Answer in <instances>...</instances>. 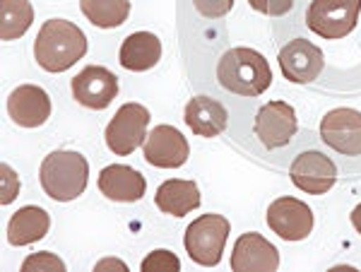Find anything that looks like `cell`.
Listing matches in <instances>:
<instances>
[{
    "instance_id": "9c48e42d",
    "label": "cell",
    "mask_w": 361,
    "mask_h": 272,
    "mask_svg": "<svg viewBox=\"0 0 361 272\" xmlns=\"http://www.w3.org/2000/svg\"><path fill=\"white\" fill-rule=\"evenodd\" d=\"M292 183L308 195H323L335 186L337 166L335 161L323 152H301L296 154L292 166H289Z\"/></svg>"
},
{
    "instance_id": "ba28073f",
    "label": "cell",
    "mask_w": 361,
    "mask_h": 272,
    "mask_svg": "<svg viewBox=\"0 0 361 272\" xmlns=\"http://www.w3.org/2000/svg\"><path fill=\"white\" fill-rule=\"evenodd\" d=\"M320 137L328 147L345 157L361 154V111L357 109H333L320 120Z\"/></svg>"
},
{
    "instance_id": "ac0fdd59",
    "label": "cell",
    "mask_w": 361,
    "mask_h": 272,
    "mask_svg": "<svg viewBox=\"0 0 361 272\" xmlns=\"http://www.w3.org/2000/svg\"><path fill=\"white\" fill-rule=\"evenodd\" d=\"M161 42L152 32H135L123 39L118 51V63L130 73H147L159 63Z\"/></svg>"
},
{
    "instance_id": "30bf717a",
    "label": "cell",
    "mask_w": 361,
    "mask_h": 272,
    "mask_svg": "<svg viewBox=\"0 0 361 272\" xmlns=\"http://www.w3.org/2000/svg\"><path fill=\"white\" fill-rule=\"evenodd\" d=\"M142 152L147 164L157 169H178L190 157V147L185 135L173 125H157L142 142Z\"/></svg>"
},
{
    "instance_id": "484cf974",
    "label": "cell",
    "mask_w": 361,
    "mask_h": 272,
    "mask_svg": "<svg viewBox=\"0 0 361 272\" xmlns=\"http://www.w3.org/2000/svg\"><path fill=\"white\" fill-rule=\"evenodd\" d=\"M195 10L202 17H209V20H219L234 8V0H193Z\"/></svg>"
},
{
    "instance_id": "52a82bcc",
    "label": "cell",
    "mask_w": 361,
    "mask_h": 272,
    "mask_svg": "<svg viewBox=\"0 0 361 272\" xmlns=\"http://www.w3.org/2000/svg\"><path fill=\"white\" fill-rule=\"evenodd\" d=\"M299 130L296 123V111L292 104L287 101H267L265 106H260V111L255 113L253 132L267 149H279L287 147L292 142V137Z\"/></svg>"
},
{
    "instance_id": "277c9868",
    "label": "cell",
    "mask_w": 361,
    "mask_h": 272,
    "mask_svg": "<svg viewBox=\"0 0 361 272\" xmlns=\"http://www.w3.org/2000/svg\"><path fill=\"white\" fill-rule=\"evenodd\" d=\"M231 224L222 215H200L188 224L183 236V246L193 263L202 268H214L224 256V246L229 239Z\"/></svg>"
},
{
    "instance_id": "83f0119b",
    "label": "cell",
    "mask_w": 361,
    "mask_h": 272,
    "mask_svg": "<svg viewBox=\"0 0 361 272\" xmlns=\"http://www.w3.org/2000/svg\"><path fill=\"white\" fill-rule=\"evenodd\" d=\"M352 227L357 229L359 234H361V202H359V205L352 210Z\"/></svg>"
},
{
    "instance_id": "4316f807",
    "label": "cell",
    "mask_w": 361,
    "mask_h": 272,
    "mask_svg": "<svg viewBox=\"0 0 361 272\" xmlns=\"http://www.w3.org/2000/svg\"><path fill=\"white\" fill-rule=\"evenodd\" d=\"M3 173H5V188H3V205L13 202L17 198V190H20V181H17V173H13L8 164H3Z\"/></svg>"
},
{
    "instance_id": "7402d4cb",
    "label": "cell",
    "mask_w": 361,
    "mask_h": 272,
    "mask_svg": "<svg viewBox=\"0 0 361 272\" xmlns=\"http://www.w3.org/2000/svg\"><path fill=\"white\" fill-rule=\"evenodd\" d=\"M80 10L99 29L121 27L130 17L128 0H80Z\"/></svg>"
},
{
    "instance_id": "d4e9b609",
    "label": "cell",
    "mask_w": 361,
    "mask_h": 272,
    "mask_svg": "<svg viewBox=\"0 0 361 272\" xmlns=\"http://www.w3.org/2000/svg\"><path fill=\"white\" fill-rule=\"evenodd\" d=\"M255 13H263L267 17H282L294 8V0H246Z\"/></svg>"
},
{
    "instance_id": "5b68a950",
    "label": "cell",
    "mask_w": 361,
    "mask_h": 272,
    "mask_svg": "<svg viewBox=\"0 0 361 272\" xmlns=\"http://www.w3.org/2000/svg\"><path fill=\"white\" fill-rule=\"evenodd\" d=\"M361 15V0H316L306 13V25L323 39H342L354 32Z\"/></svg>"
},
{
    "instance_id": "603a6c76",
    "label": "cell",
    "mask_w": 361,
    "mask_h": 272,
    "mask_svg": "<svg viewBox=\"0 0 361 272\" xmlns=\"http://www.w3.org/2000/svg\"><path fill=\"white\" fill-rule=\"evenodd\" d=\"M164 270H173V272L180 270L178 258L173 256L171 251L159 248V251L149 253V256L142 260V272H164Z\"/></svg>"
},
{
    "instance_id": "2e32d148",
    "label": "cell",
    "mask_w": 361,
    "mask_h": 272,
    "mask_svg": "<svg viewBox=\"0 0 361 272\" xmlns=\"http://www.w3.org/2000/svg\"><path fill=\"white\" fill-rule=\"evenodd\" d=\"M97 186L109 200L116 202H137L147 193V181H145L142 173L126 164L104 166Z\"/></svg>"
},
{
    "instance_id": "9a60e30c",
    "label": "cell",
    "mask_w": 361,
    "mask_h": 272,
    "mask_svg": "<svg viewBox=\"0 0 361 272\" xmlns=\"http://www.w3.org/2000/svg\"><path fill=\"white\" fill-rule=\"evenodd\" d=\"M8 113L20 128H39L51 118V97L39 85H20L8 97Z\"/></svg>"
},
{
    "instance_id": "6da1fadb",
    "label": "cell",
    "mask_w": 361,
    "mask_h": 272,
    "mask_svg": "<svg viewBox=\"0 0 361 272\" xmlns=\"http://www.w3.org/2000/svg\"><path fill=\"white\" fill-rule=\"evenodd\" d=\"M87 54V37L75 22H44L34 42V58L46 73H66Z\"/></svg>"
},
{
    "instance_id": "5bb4252c",
    "label": "cell",
    "mask_w": 361,
    "mask_h": 272,
    "mask_svg": "<svg viewBox=\"0 0 361 272\" xmlns=\"http://www.w3.org/2000/svg\"><path fill=\"white\" fill-rule=\"evenodd\" d=\"M279 268V251L263 234L238 236L231 251V270L234 272H275Z\"/></svg>"
},
{
    "instance_id": "44dd1931",
    "label": "cell",
    "mask_w": 361,
    "mask_h": 272,
    "mask_svg": "<svg viewBox=\"0 0 361 272\" xmlns=\"http://www.w3.org/2000/svg\"><path fill=\"white\" fill-rule=\"evenodd\" d=\"M34 22V5L29 0H0V39L15 42L25 37Z\"/></svg>"
},
{
    "instance_id": "ffe728a7",
    "label": "cell",
    "mask_w": 361,
    "mask_h": 272,
    "mask_svg": "<svg viewBox=\"0 0 361 272\" xmlns=\"http://www.w3.org/2000/svg\"><path fill=\"white\" fill-rule=\"evenodd\" d=\"M51 229V217L44 207L27 205L10 217L8 241L13 246H29L34 241H42Z\"/></svg>"
},
{
    "instance_id": "7a4b0ae2",
    "label": "cell",
    "mask_w": 361,
    "mask_h": 272,
    "mask_svg": "<svg viewBox=\"0 0 361 272\" xmlns=\"http://www.w3.org/2000/svg\"><path fill=\"white\" fill-rule=\"evenodd\" d=\"M217 80L231 94L260 97L272 85V70L263 54L246 46H236L219 58Z\"/></svg>"
},
{
    "instance_id": "d6986e66",
    "label": "cell",
    "mask_w": 361,
    "mask_h": 272,
    "mask_svg": "<svg viewBox=\"0 0 361 272\" xmlns=\"http://www.w3.org/2000/svg\"><path fill=\"white\" fill-rule=\"evenodd\" d=\"M154 202L164 215L171 217H185L200 207V190L195 181L185 178H169L161 183L154 193Z\"/></svg>"
},
{
    "instance_id": "8fae6325",
    "label": "cell",
    "mask_w": 361,
    "mask_h": 272,
    "mask_svg": "<svg viewBox=\"0 0 361 272\" xmlns=\"http://www.w3.org/2000/svg\"><path fill=\"white\" fill-rule=\"evenodd\" d=\"M70 89L78 104L102 111L118 97V78L104 66H87L82 73L73 78Z\"/></svg>"
},
{
    "instance_id": "e0dca14e",
    "label": "cell",
    "mask_w": 361,
    "mask_h": 272,
    "mask_svg": "<svg viewBox=\"0 0 361 272\" xmlns=\"http://www.w3.org/2000/svg\"><path fill=\"white\" fill-rule=\"evenodd\" d=\"M183 120L188 128L200 137H217L226 130L229 123V113L222 101L212 99V97H193L185 104Z\"/></svg>"
},
{
    "instance_id": "8992f818",
    "label": "cell",
    "mask_w": 361,
    "mask_h": 272,
    "mask_svg": "<svg viewBox=\"0 0 361 272\" xmlns=\"http://www.w3.org/2000/svg\"><path fill=\"white\" fill-rule=\"evenodd\" d=\"M149 111L142 104L128 101L116 111L111 123L106 125V147L118 157L133 154L147 137Z\"/></svg>"
},
{
    "instance_id": "4fadbf2b",
    "label": "cell",
    "mask_w": 361,
    "mask_h": 272,
    "mask_svg": "<svg viewBox=\"0 0 361 272\" xmlns=\"http://www.w3.org/2000/svg\"><path fill=\"white\" fill-rule=\"evenodd\" d=\"M279 68H282L284 80L294 85H308L323 73L325 56L323 49L306 39H292L282 51H279Z\"/></svg>"
},
{
    "instance_id": "cb8c5ba5",
    "label": "cell",
    "mask_w": 361,
    "mask_h": 272,
    "mask_svg": "<svg viewBox=\"0 0 361 272\" xmlns=\"http://www.w3.org/2000/svg\"><path fill=\"white\" fill-rule=\"evenodd\" d=\"M22 270L29 272V270H58V272H66V263L61 258H56L54 253L49 251H42L37 256H29L25 263H22Z\"/></svg>"
},
{
    "instance_id": "3957f363",
    "label": "cell",
    "mask_w": 361,
    "mask_h": 272,
    "mask_svg": "<svg viewBox=\"0 0 361 272\" xmlns=\"http://www.w3.org/2000/svg\"><path fill=\"white\" fill-rule=\"evenodd\" d=\"M39 181L51 200L70 202L85 193L87 183H90V164L80 152L56 149L49 157H44Z\"/></svg>"
},
{
    "instance_id": "7c38bea8",
    "label": "cell",
    "mask_w": 361,
    "mask_h": 272,
    "mask_svg": "<svg viewBox=\"0 0 361 272\" xmlns=\"http://www.w3.org/2000/svg\"><path fill=\"white\" fill-rule=\"evenodd\" d=\"M267 224L284 241H304L313 231V212L304 200L277 198L267 207Z\"/></svg>"
}]
</instances>
